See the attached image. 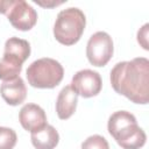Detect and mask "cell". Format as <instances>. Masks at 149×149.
I'll use <instances>...</instances> for the list:
<instances>
[{
    "mask_svg": "<svg viewBox=\"0 0 149 149\" xmlns=\"http://www.w3.org/2000/svg\"><path fill=\"white\" fill-rule=\"evenodd\" d=\"M113 90L134 104L147 105L149 101V61L136 57L119 62L111 70Z\"/></svg>",
    "mask_w": 149,
    "mask_h": 149,
    "instance_id": "1",
    "label": "cell"
},
{
    "mask_svg": "<svg viewBox=\"0 0 149 149\" xmlns=\"http://www.w3.org/2000/svg\"><path fill=\"white\" fill-rule=\"evenodd\" d=\"M107 129L122 149H140L146 144L147 135L130 112H114L108 118Z\"/></svg>",
    "mask_w": 149,
    "mask_h": 149,
    "instance_id": "2",
    "label": "cell"
},
{
    "mask_svg": "<svg viewBox=\"0 0 149 149\" xmlns=\"http://www.w3.org/2000/svg\"><path fill=\"white\" fill-rule=\"evenodd\" d=\"M85 26L86 16L83 10L77 7H69L57 14L54 36L63 45H73L80 40Z\"/></svg>",
    "mask_w": 149,
    "mask_h": 149,
    "instance_id": "3",
    "label": "cell"
},
{
    "mask_svg": "<svg viewBox=\"0 0 149 149\" xmlns=\"http://www.w3.org/2000/svg\"><path fill=\"white\" fill-rule=\"evenodd\" d=\"M26 76L30 86L36 88H54L64 77L62 64L49 57L34 61L27 69Z\"/></svg>",
    "mask_w": 149,
    "mask_h": 149,
    "instance_id": "4",
    "label": "cell"
},
{
    "mask_svg": "<svg viewBox=\"0 0 149 149\" xmlns=\"http://www.w3.org/2000/svg\"><path fill=\"white\" fill-rule=\"evenodd\" d=\"M114 52L113 40L106 31L94 33L86 44V57L93 66H105Z\"/></svg>",
    "mask_w": 149,
    "mask_h": 149,
    "instance_id": "5",
    "label": "cell"
},
{
    "mask_svg": "<svg viewBox=\"0 0 149 149\" xmlns=\"http://www.w3.org/2000/svg\"><path fill=\"white\" fill-rule=\"evenodd\" d=\"M6 15L10 24L21 31L30 30L37 22L36 10L24 0H12Z\"/></svg>",
    "mask_w": 149,
    "mask_h": 149,
    "instance_id": "6",
    "label": "cell"
},
{
    "mask_svg": "<svg viewBox=\"0 0 149 149\" xmlns=\"http://www.w3.org/2000/svg\"><path fill=\"white\" fill-rule=\"evenodd\" d=\"M72 90L83 98H92L100 93L102 80L97 71L84 69L74 73L71 80Z\"/></svg>",
    "mask_w": 149,
    "mask_h": 149,
    "instance_id": "7",
    "label": "cell"
},
{
    "mask_svg": "<svg viewBox=\"0 0 149 149\" xmlns=\"http://www.w3.org/2000/svg\"><path fill=\"white\" fill-rule=\"evenodd\" d=\"M19 121L22 128L30 133L48 125L44 109L36 104H26L19 112Z\"/></svg>",
    "mask_w": 149,
    "mask_h": 149,
    "instance_id": "8",
    "label": "cell"
},
{
    "mask_svg": "<svg viewBox=\"0 0 149 149\" xmlns=\"http://www.w3.org/2000/svg\"><path fill=\"white\" fill-rule=\"evenodd\" d=\"M0 94L2 99L10 106L22 104L27 97V86L24 80L19 76L14 79L2 81L0 85Z\"/></svg>",
    "mask_w": 149,
    "mask_h": 149,
    "instance_id": "9",
    "label": "cell"
},
{
    "mask_svg": "<svg viewBox=\"0 0 149 149\" xmlns=\"http://www.w3.org/2000/svg\"><path fill=\"white\" fill-rule=\"evenodd\" d=\"M78 94L72 90L70 85L64 86L58 93L56 100V113L61 120H68L71 118L77 108Z\"/></svg>",
    "mask_w": 149,
    "mask_h": 149,
    "instance_id": "10",
    "label": "cell"
},
{
    "mask_svg": "<svg viewBox=\"0 0 149 149\" xmlns=\"http://www.w3.org/2000/svg\"><path fill=\"white\" fill-rule=\"evenodd\" d=\"M30 140L36 149H55L59 142V134L54 126L45 125L43 128L33 132Z\"/></svg>",
    "mask_w": 149,
    "mask_h": 149,
    "instance_id": "11",
    "label": "cell"
},
{
    "mask_svg": "<svg viewBox=\"0 0 149 149\" xmlns=\"http://www.w3.org/2000/svg\"><path fill=\"white\" fill-rule=\"evenodd\" d=\"M23 63L24 62L19 57L3 52L2 58L0 59V79L6 81L19 77Z\"/></svg>",
    "mask_w": 149,
    "mask_h": 149,
    "instance_id": "12",
    "label": "cell"
},
{
    "mask_svg": "<svg viewBox=\"0 0 149 149\" xmlns=\"http://www.w3.org/2000/svg\"><path fill=\"white\" fill-rule=\"evenodd\" d=\"M5 54H10L14 55L16 57H19L20 59H22L23 62H26L28 59V57L30 56V44L28 41L19 38V37H9L6 43H5Z\"/></svg>",
    "mask_w": 149,
    "mask_h": 149,
    "instance_id": "13",
    "label": "cell"
},
{
    "mask_svg": "<svg viewBox=\"0 0 149 149\" xmlns=\"http://www.w3.org/2000/svg\"><path fill=\"white\" fill-rule=\"evenodd\" d=\"M17 136L14 129L0 127V149H13L16 144Z\"/></svg>",
    "mask_w": 149,
    "mask_h": 149,
    "instance_id": "14",
    "label": "cell"
},
{
    "mask_svg": "<svg viewBox=\"0 0 149 149\" xmlns=\"http://www.w3.org/2000/svg\"><path fill=\"white\" fill-rule=\"evenodd\" d=\"M81 149H109L107 140L101 135H91L81 143Z\"/></svg>",
    "mask_w": 149,
    "mask_h": 149,
    "instance_id": "15",
    "label": "cell"
},
{
    "mask_svg": "<svg viewBox=\"0 0 149 149\" xmlns=\"http://www.w3.org/2000/svg\"><path fill=\"white\" fill-rule=\"evenodd\" d=\"M148 27H149V24L146 23L137 31V42H139V44H141V47L144 50H149V47H148Z\"/></svg>",
    "mask_w": 149,
    "mask_h": 149,
    "instance_id": "16",
    "label": "cell"
},
{
    "mask_svg": "<svg viewBox=\"0 0 149 149\" xmlns=\"http://www.w3.org/2000/svg\"><path fill=\"white\" fill-rule=\"evenodd\" d=\"M12 0H0V13L1 14H6L7 9L9 8Z\"/></svg>",
    "mask_w": 149,
    "mask_h": 149,
    "instance_id": "17",
    "label": "cell"
},
{
    "mask_svg": "<svg viewBox=\"0 0 149 149\" xmlns=\"http://www.w3.org/2000/svg\"><path fill=\"white\" fill-rule=\"evenodd\" d=\"M35 2L37 3V5H40V6H43V7H54V6H58V5H62L64 1H59V2H57V1H51V2H41V1H38V0H35Z\"/></svg>",
    "mask_w": 149,
    "mask_h": 149,
    "instance_id": "18",
    "label": "cell"
}]
</instances>
